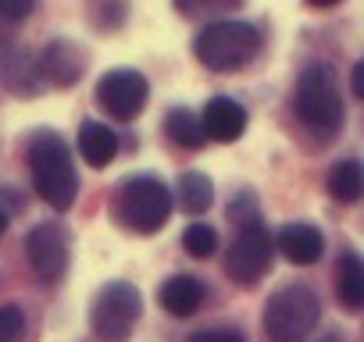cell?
<instances>
[{
	"label": "cell",
	"mask_w": 364,
	"mask_h": 342,
	"mask_svg": "<svg viewBox=\"0 0 364 342\" xmlns=\"http://www.w3.org/2000/svg\"><path fill=\"white\" fill-rule=\"evenodd\" d=\"M190 342H247V338L240 331H229V328H208V331L190 335Z\"/></svg>",
	"instance_id": "obj_24"
},
{
	"label": "cell",
	"mask_w": 364,
	"mask_h": 342,
	"mask_svg": "<svg viewBox=\"0 0 364 342\" xmlns=\"http://www.w3.org/2000/svg\"><path fill=\"white\" fill-rule=\"evenodd\" d=\"M82 72H86V54H82L75 43H68V40H54V43H47L43 57L36 61V75H40V82L47 79L50 86H72V82H79Z\"/></svg>",
	"instance_id": "obj_10"
},
{
	"label": "cell",
	"mask_w": 364,
	"mask_h": 342,
	"mask_svg": "<svg viewBox=\"0 0 364 342\" xmlns=\"http://www.w3.org/2000/svg\"><path fill=\"white\" fill-rule=\"evenodd\" d=\"M360 189H364V171H360L357 160H339L328 171V193L339 204H357L360 200Z\"/></svg>",
	"instance_id": "obj_18"
},
{
	"label": "cell",
	"mask_w": 364,
	"mask_h": 342,
	"mask_svg": "<svg viewBox=\"0 0 364 342\" xmlns=\"http://www.w3.org/2000/svg\"><path fill=\"white\" fill-rule=\"evenodd\" d=\"M293 111L318 136L339 132V125H343V96H339V86H336V72L328 65L304 68V75L296 79V89H293Z\"/></svg>",
	"instance_id": "obj_2"
},
{
	"label": "cell",
	"mask_w": 364,
	"mask_h": 342,
	"mask_svg": "<svg viewBox=\"0 0 364 342\" xmlns=\"http://www.w3.org/2000/svg\"><path fill=\"white\" fill-rule=\"evenodd\" d=\"M26 253L36 278L43 285H54L68 271V232L61 225H36L26 239Z\"/></svg>",
	"instance_id": "obj_9"
},
{
	"label": "cell",
	"mask_w": 364,
	"mask_h": 342,
	"mask_svg": "<svg viewBox=\"0 0 364 342\" xmlns=\"http://www.w3.org/2000/svg\"><path fill=\"white\" fill-rule=\"evenodd\" d=\"M0 86L11 89L15 96H36L40 93V75L36 65L22 47H0Z\"/></svg>",
	"instance_id": "obj_12"
},
{
	"label": "cell",
	"mask_w": 364,
	"mask_h": 342,
	"mask_svg": "<svg viewBox=\"0 0 364 342\" xmlns=\"http://www.w3.org/2000/svg\"><path fill=\"white\" fill-rule=\"evenodd\" d=\"M321 342H339V335H325V338H321Z\"/></svg>",
	"instance_id": "obj_27"
},
{
	"label": "cell",
	"mask_w": 364,
	"mask_h": 342,
	"mask_svg": "<svg viewBox=\"0 0 364 342\" xmlns=\"http://www.w3.org/2000/svg\"><path fill=\"white\" fill-rule=\"evenodd\" d=\"M4 232H8V214L0 211V239H4Z\"/></svg>",
	"instance_id": "obj_26"
},
{
	"label": "cell",
	"mask_w": 364,
	"mask_h": 342,
	"mask_svg": "<svg viewBox=\"0 0 364 342\" xmlns=\"http://www.w3.org/2000/svg\"><path fill=\"white\" fill-rule=\"evenodd\" d=\"M272 250H275V239L268 236V228L257 221V225H247L232 246L225 250V275L240 285H254L268 275L272 267Z\"/></svg>",
	"instance_id": "obj_7"
},
{
	"label": "cell",
	"mask_w": 364,
	"mask_h": 342,
	"mask_svg": "<svg viewBox=\"0 0 364 342\" xmlns=\"http://www.w3.org/2000/svg\"><path fill=\"white\" fill-rule=\"evenodd\" d=\"M157 303H161L171 317H190V314L204 303V282L193 278V275H171V278L161 285Z\"/></svg>",
	"instance_id": "obj_13"
},
{
	"label": "cell",
	"mask_w": 364,
	"mask_h": 342,
	"mask_svg": "<svg viewBox=\"0 0 364 342\" xmlns=\"http://www.w3.org/2000/svg\"><path fill=\"white\" fill-rule=\"evenodd\" d=\"M321 317V303L307 285H286L264 303V331L272 342H304Z\"/></svg>",
	"instance_id": "obj_4"
},
{
	"label": "cell",
	"mask_w": 364,
	"mask_h": 342,
	"mask_svg": "<svg viewBox=\"0 0 364 342\" xmlns=\"http://www.w3.org/2000/svg\"><path fill=\"white\" fill-rule=\"evenodd\" d=\"M339 299L346 310H360L364 307V267L357 260V253H346L339 260V285H336Z\"/></svg>",
	"instance_id": "obj_19"
},
{
	"label": "cell",
	"mask_w": 364,
	"mask_h": 342,
	"mask_svg": "<svg viewBox=\"0 0 364 342\" xmlns=\"http://www.w3.org/2000/svg\"><path fill=\"white\" fill-rule=\"evenodd\" d=\"M143 299L129 282H107L90 303V328L100 342H129L136 331Z\"/></svg>",
	"instance_id": "obj_5"
},
{
	"label": "cell",
	"mask_w": 364,
	"mask_h": 342,
	"mask_svg": "<svg viewBox=\"0 0 364 342\" xmlns=\"http://www.w3.org/2000/svg\"><path fill=\"white\" fill-rule=\"evenodd\" d=\"M197 61H204V68L211 72H236L243 65H250L261 50V33L250 22H211L197 33Z\"/></svg>",
	"instance_id": "obj_3"
},
{
	"label": "cell",
	"mask_w": 364,
	"mask_h": 342,
	"mask_svg": "<svg viewBox=\"0 0 364 342\" xmlns=\"http://www.w3.org/2000/svg\"><path fill=\"white\" fill-rule=\"evenodd\" d=\"M164 132L175 146L182 150H200L204 146V128H200V114H193L190 107H175L164 118Z\"/></svg>",
	"instance_id": "obj_17"
},
{
	"label": "cell",
	"mask_w": 364,
	"mask_h": 342,
	"mask_svg": "<svg viewBox=\"0 0 364 342\" xmlns=\"http://www.w3.org/2000/svg\"><path fill=\"white\" fill-rule=\"evenodd\" d=\"M79 153L90 167H107L118 157V136L100 121H86L79 128Z\"/></svg>",
	"instance_id": "obj_15"
},
{
	"label": "cell",
	"mask_w": 364,
	"mask_h": 342,
	"mask_svg": "<svg viewBox=\"0 0 364 342\" xmlns=\"http://www.w3.org/2000/svg\"><path fill=\"white\" fill-rule=\"evenodd\" d=\"M353 93H357V96H364V61H357V65H353Z\"/></svg>",
	"instance_id": "obj_25"
},
{
	"label": "cell",
	"mask_w": 364,
	"mask_h": 342,
	"mask_svg": "<svg viewBox=\"0 0 364 342\" xmlns=\"http://www.w3.org/2000/svg\"><path fill=\"white\" fill-rule=\"evenodd\" d=\"M33 15L29 0H0V22H22Z\"/></svg>",
	"instance_id": "obj_23"
},
{
	"label": "cell",
	"mask_w": 364,
	"mask_h": 342,
	"mask_svg": "<svg viewBox=\"0 0 364 342\" xmlns=\"http://www.w3.org/2000/svg\"><path fill=\"white\" fill-rule=\"evenodd\" d=\"M182 250L193 253V257H211L218 250V236L211 225H190L182 232Z\"/></svg>",
	"instance_id": "obj_20"
},
{
	"label": "cell",
	"mask_w": 364,
	"mask_h": 342,
	"mask_svg": "<svg viewBox=\"0 0 364 342\" xmlns=\"http://www.w3.org/2000/svg\"><path fill=\"white\" fill-rule=\"evenodd\" d=\"M168 214H171V193L164 189V182L139 175L118 189V221L129 232L154 236L168 221Z\"/></svg>",
	"instance_id": "obj_6"
},
{
	"label": "cell",
	"mask_w": 364,
	"mask_h": 342,
	"mask_svg": "<svg viewBox=\"0 0 364 342\" xmlns=\"http://www.w3.org/2000/svg\"><path fill=\"white\" fill-rule=\"evenodd\" d=\"M200 128H204V139L232 143L247 128V111L236 100H229V96H211L204 114H200Z\"/></svg>",
	"instance_id": "obj_11"
},
{
	"label": "cell",
	"mask_w": 364,
	"mask_h": 342,
	"mask_svg": "<svg viewBox=\"0 0 364 342\" xmlns=\"http://www.w3.org/2000/svg\"><path fill=\"white\" fill-rule=\"evenodd\" d=\"M26 331V314L22 307L8 303V307H0V342H18Z\"/></svg>",
	"instance_id": "obj_21"
},
{
	"label": "cell",
	"mask_w": 364,
	"mask_h": 342,
	"mask_svg": "<svg viewBox=\"0 0 364 342\" xmlns=\"http://www.w3.org/2000/svg\"><path fill=\"white\" fill-rule=\"evenodd\" d=\"M215 204V186L204 171H182L178 175V207L186 214H208Z\"/></svg>",
	"instance_id": "obj_16"
},
{
	"label": "cell",
	"mask_w": 364,
	"mask_h": 342,
	"mask_svg": "<svg viewBox=\"0 0 364 342\" xmlns=\"http://www.w3.org/2000/svg\"><path fill=\"white\" fill-rule=\"evenodd\" d=\"M229 218L236 221V225H257V204H254V193H240L236 200H232V207H229Z\"/></svg>",
	"instance_id": "obj_22"
},
{
	"label": "cell",
	"mask_w": 364,
	"mask_h": 342,
	"mask_svg": "<svg viewBox=\"0 0 364 342\" xmlns=\"http://www.w3.org/2000/svg\"><path fill=\"white\" fill-rule=\"evenodd\" d=\"M146 96H150V86L136 68H114L97 82L100 111H107V118H118V121H132L146 107Z\"/></svg>",
	"instance_id": "obj_8"
},
{
	"label": "cell",
	"mask_w": 364,
	"mask_h": 342,
	"mask_svg": "<svg viewBox=\"0 0 364 342\" xmlns=\"http://www.w3.org/2000/svg\"><path fill=\"white\" fill-rule=\"evenodd\" d=\"M279 250H282L286 260L307 267V264H314L321 257L325 239H321V232L314 225H286V228H279Z\"/></svg>",
	"instance_id": "obj_14"
},
{
	"label": "cell",
	"mask_w": 364,
	"mask_h": 342,
	"mask_svg": "<svg viewBox=\"0 0 364 342\" xmlns=\"http://www.w3.org/2000/svg\"><path fill=\"white\" fill-rule=\"evenodd\" d=\"M29 171H33V186L36 193L54 207V211H68L75 204L79 193V175L72 153L65 146V139L58 132H36L29 143Z\"/></svg>",
	"instance_id": "obj_1"
}]
</instances>
